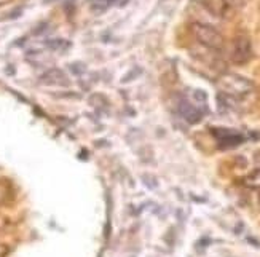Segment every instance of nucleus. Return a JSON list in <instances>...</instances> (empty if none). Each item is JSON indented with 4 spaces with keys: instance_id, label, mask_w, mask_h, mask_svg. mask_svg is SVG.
Segmentation results:
<instances>
[{
    "instance_id": "1a4fd4ad",
    "label": "nucleus",
    "mask_w": 260,
    "mask_h": 257,
    "mask_svg": "<svg viewBox=\"0 0 260 257\" xmlns=\"http://www.w3.org/2000/svg\"><path fill=\"white\" fill-rule=\"evenodd\" d=\"M112 0H94L93 2V11H98V13H101V11H104L110 7Z\"/></svg>"
},
{
    "instance_id": "423d86ee",
    "label": "nucleus",
    "mask_w": 260,
    "mask_h": 257,
    "mask_svg": "<svg viewBox=\"0 0 260 257\" xmlns=\"http://www.w3.org/2000/svg\"><path fill=\"white\" fill-rule=\"evenodd\" d=\"M40 83L50 85V86H69V80L62 71L59 69H50L40 77Z\"/></svg>"
},
{
    "instance_id": "9d476101",
    "label": "nucleus",
    "mask_w": 260,
    "mask_h": 257,
    "mask_svg": "<svg viewBox=\"0 0 260 257\" xmlns=\"http://www.w3.org/2000/svg\"><path fill=\"white\" fill-rule=\"evenodd\" d=\"M229 4H232V5H243L244 4V0H227Z\"/></svg>"
},
{
    "instance_id": "39448f33",
    "label": "nucleus",
    "mask_w": 260,
    "mask_h": 257,
    "mask_svg": "<svg viewBox=\"0 0 260 257\" xmlns=\"http://www.w3.org/2000/svg\"><path fill=\"white\" fill-rule=\"evenodd\" d=\"M177 112L180 114V117H182L185 121L191 123V125H195V123L201 121V118H203V112L198 107H195L191 103H188L187 99H180L179 101Z\"/></svg>"
},
{
    "instance_id": "20e7f679",
    "label": "nucleus",
    "mask_w": 260,
    "mask_h": 257,
    "mask_svg": "<svg viewBox=\"0 0 260 257\" xmlns=\"http://www.w3.org/2000/svg\"><path fill=\"white\" fill-rule=\"evenodd\" d=\"M219 139V145L222 149H229V147H236L241 142H244V136L236 131L232 130H223V128H217L212 131Z\"/></svg>"
},
{
    "instance_id": "7ed1b4c3",
    "label": "nucleus",
    "mask_w": 260,
    "mask_h": 257,
    "mask_svg": "<svg viewBox=\"0 0 260 257\" xmlns=\"http://www.w3.org/2000/svg\"><path fill=\"white\" fill-rule=\"evenodd\" d=\"M252 56L251 42L247 37H236L233 42V50H232V61L235 64H246Z\"/></svg>"
},
{
    "instance_id": "0eeeda50",
    "label": "nucleus",
    "mask_w": 260,
    "mask_h": 257,
    "mask_svg": "<svg viewBox=\"0 0 260 257\" xmlns=\"http://www.w3.org/2000/svg\"><path fill=\"white\" fill-rule=\"evenodd\" d=\"M203 5L206 7V10L209 13H212L214 16H225L229 8V2L227 0H203Z\"/></svg>"
},
{
    "instance_id": "6e6552de",
    "label": "nucleus",
    "mask_w": 260,
    "mask_h": 257,
    "mask_svg": "<svg viewBox=\"0 0 260 257\" xmlns=\"http://www.w3.org/2000/svg\"><path fill=\"white\" fill-rule=\"evenodd\" d=\"M243 182H244V185H247V187L258 188V187H260V170H255L252 174L247 176Z\"/></svg>"
},
{
    "instance_id": "f257e3e1",
    "label": "nucleus",
    "mask_w": 260,
    "mask_h": 257,
    "mask_svg": "<svg viewBox=\"0 0 260 257\" xmlns=\"http://www.w3.org/2000/svg\"><path fill=\"white\" fill-rule=\"evenodd\" d=\"M219 86L223 94L232 98H241L247 93L252 91V83L246 80L244 77H240L236 74H225L219 78Z\"/></svg>"
},
{
    "instance_id": "f03ea898",
    "label": "nucleus",
    "mask_w": 260,
    "mask_h": 257,
    "mask_svg": "<svg viewBox=\"0 0 260 257\" xmlns=\"http://www.w3.org/2000/svg\"><path fill=\"white\" fill-rule=\"evenodd\" d=\"M191 32H193L195 39L201 45H205L206 48L214 50V51H220L223 48L225 40L222 37V34L217 32L214 27H211L208 24H200V22H197V24L191 26Z\"/></svg>"
}]
</instances>
